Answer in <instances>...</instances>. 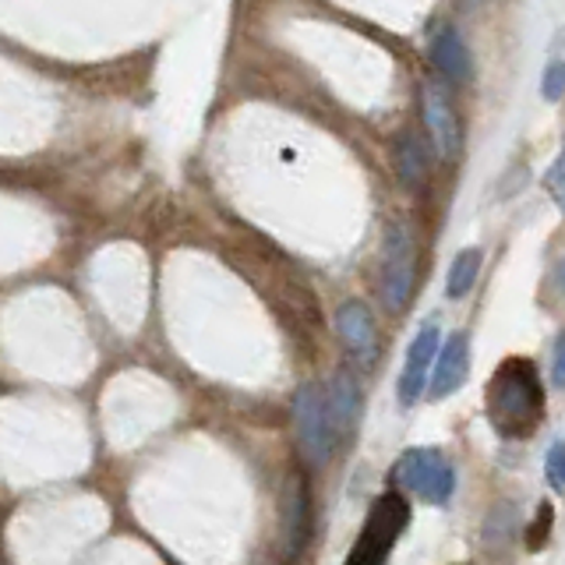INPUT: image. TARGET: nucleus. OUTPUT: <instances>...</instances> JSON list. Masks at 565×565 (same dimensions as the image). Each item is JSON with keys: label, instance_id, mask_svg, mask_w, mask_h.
<instances>
[{"label": "nucleus", "instance_id": "f8f14e48", "mask_svg": "<svg viewBox=\"0 0 565 565\" xmlns=\"http://www.w3.org/2000/svg\"><path fill=\"white\" fill-rule=\"evenodd\" d=\"M477 273H481V252L477 247H467V252H459L456 262L449 265V282H446V294L456 300V297H467Z\"/></svg>", "mask_w": 565, "mask_h": 565}, {"label": "nucleus", "instance_id": "2eb2a0df", "mask_svg": "<svg viewBox=\"0 0 565 565\" xmlns=\"http://www.w3.org/2000/svg\"><path fill=\"white\" fill-rule=\"evenodd\" d=\"M562 441H555L552 449H547V459H544V470H547V484H552V491H565V477H562Z\"/></svg>", "mask_w": 565, "mask_h": 565}, {"label": "nucleus", "instance_id": "dca6fc26", "mask_svg": "<svg viewBox=\"0 0 565 565\" xmlns=\"http://www.w3.org/2000/svg\"><path fill=\"white\" fill-rule=\"evenodd\" d=\"M541 93H544V99H547V103H558V99H562V64H558V61L544 71V85H541Z\"/></svg>", "mask_w": 565, "mask_h": 565}, {"label": "nucleus", "instance_id": "6e6552de", "mask_svg": "<svg viewBox=\"0 0 565 565\" xmlns=\"http://www.w3.org/2000/svg\"><path fill=\"white\" fill-rule=\"evenodd\" d=\"M438 347H441V332H438L435 322H428L414 335L411 350H406V367H403V375H399V399L406 406L417 403L424 396V385H428Z\"/></svg>", "mask_w": 565, "mask_h": 565}, {"label": "nucleus", "instance_id": "1a4fd4ad", "mask_svg": "<svg viewBox=\"0 0 565 565\" xmlns=\"http://www.w3.org/2000/svg\"><path fill=\"white\" fill-rule=\"evenodd\" d=\"M326 417H329L332 446H340L343 438L353 435L361 417V393H358V385H353V379L340 375L326 388Z\"/></svg>", "mask_w": 565, "mask_h": 565}, {"label": "nucleus", "instance_id": "7ed1b4c3", "mask_svg": "<svg viewBox=\"0 0 565 565\" xmlns=\"http://www.w3.org/2000/svg\"><path fill=\"white\" fill-rule=\"evenodd\" d=\"M393 484L396 491L414 488L431 505H446L456 491V470L438 449H406L393 467Z\"/></svg>", "mask_w": 565, "mask_h": 565}, {"label": "nucleus", "instance_id": "20e7f679", "mask_svg": "<svg viewBox=\"0 0 565 565\" xmlns=\"http://www.w3.org/2000/svg\"><path fill=\"white\" fill-rule=\"evenodd\" d=\"M294 420H297V446L315 467L329 463L332 456V435H329V417H326V388L308 382L294 399Z\"/></svg>", "mask_w": 565, "mask_h": 565}, {"label": "nucleus", "instance_id": "423d86ee", "mask_svg": "<svg viewBox=\"0 0 565 565\" xmlns=\"http://www.w3.org/2000/svg\"><path fill=\"white\" fill-rule=\"evenodd\" d=\"M420 103H424V124H428L435 152L441 159H452L459 149V120H456V110L446 96V88H441L438 82H424Z\"/></svg>", "mask_w": 565, "mask_h": 565}, {"label": "nucleus", "instance_id": "a211bd4d", "mask_svg": "<svg viewBox=\"0 0 565 565\" xmlns=\"http://www.w3.org/2000/svg\"><path fill=\"white\" fill-rule=\"evenodd\" d=\"M547 188H552L555 202H562V159H555V163H552V173H547Z\"/></svg>", "mask_w": 565, "mask_h": 565}, {"label": "nucleus", "instance_id": "0eeeda50", "mask_svg": "<svg viewBox=\"0 0 565 565\" xmlns=\"http://www.w3.org/2000/svg\"><path fill=\"white\" fill-rule=\"evenodd\" d=\"M467 371H470V340H467V332H452L449 343L438 347L435 353V371L428 375L424 393H428V399L452 396L456 388L467 382Z\"/></svg>", "mask_w": 565, "mask_h": 565}, {"label": "nucleus", "instance_id": "39448f33", "mask_svg": "<svg viewBox=\"0 0 565 565\" xmlns=\"http://www.w3.org/2000/svg\"><path fill=\"white\" fill-rule=\"evenodd\" d=\"M414 290V241L406 226H388L382 247V294L388 311H399Z\"/></svg>", "mask_w": 565, "mask_h": 565}, {"label": "nucleus", "instance_id": "ddd939ff", "mask_svg": "<svg viewBox=\"0 0 565 565\" xmlns=\"http://www.w3.org/2000/svg\"><path fill=\"white\" fill-rule=\"evenodd\" d=\"M424 170H428V159H424V149H420V141L411 135L403 141V149H399V177L406 184H417Z\"/></svg>", "mask_w": 565, "mask_h": 565}, {"label": "nucleus", "instance_id": "f3484780", "mask_svg": "<svg viewBox=\"0 0 565 565\" xmlns=\"http://www.w3.org/2000/svg\"><path fill=\"white\" fill-rule=\"evenodd\" d=\"M552 382L562 385L565 382V367H562V340H555L552 347Z\"/></svg>", "mask_w": 565, "mask_h": 565}, {"label": "nucleus", "instance_id": "f257e3e1", "mask_svg": "<svg viewBox=\"0 0 565 565\" xmlns=\"http://www.w3.org/2000/svg\"><path fill=\"white\" fill-rule=\"evenodd\" d=\"M544 382L530 358H505L484 388V414L502 438H530L544 420Z\"/></svg>", "mask_w": 565, "mask_h": 565}, {"label": "nucleus", "instance_id": "9b49d317", "mask_svg": "<svg viewBox=\"0 0 565 565\" xmlns=\"http://www.w3.org/2000/svg\"><path fill=\"white\" fill-rule=\"evenodd\" d=\"M335 326H340V335L343 343L350 350V358H358L361 364H371V358H375V322H371V311L361 305V300H347V305L340 308V315H335Z\"/></svg>", "mask_w": 565, "mask_h": 565}, {"label": "nucleus", "instance_id": "9d476101", "mask_svg": "<svg viewBox=\"0 0 565 565\" xmlns=\"http://www.w3.org/2000/svg\"><path fill=\"white\" fill-rule=\"evenodd\" d=\"M431 61L441 75L456 85H467L473 78V57L463 43V35H459L452 25H438L431 32Z\"/></svg>", "mask_w": 565, "mask_h": 565}, {"label": "nucleus", "instance_id": "4468645a", "mask_svg": "<svg viewBox=\"0 0 565 565\" xmlns=\"http://www.w3.org/2000/svg\"><path fill=\"white\" fill-rule=\"evenodd\" d=\"M552 505L547 502H541V509H537V520H534V526H530V534H526V547L530 552H541L544 547V541H547V530H552Z\"/></svg>", "mask_w": 565, "mask_h": 565}, {"label": "nucleus", "instance_id": "f03ea898", "mask_svg": "<svg viewBox=\"0 0 565 565\" xmlns=\"http://www.w3.org/2000/svg\"><path fill=\"white\" fill-rule=\"evenodd\" d=\"M406 523H411V502H406V494L396 488L382 491L343 565H385Z\"/></svg>", "mask_w": 565, "mask_h": 565}]
</instances>
